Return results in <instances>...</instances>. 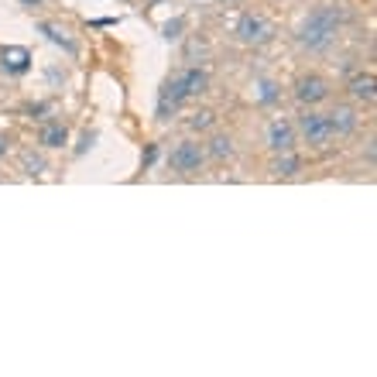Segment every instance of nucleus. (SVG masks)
<instances>
[{
	"instance_id": "f257e3e1",
	"label": "nucleus",
	"mask_w": 377,
	"mask_h": 377,
	"mask_svg": "<svg viewBox=\"0 0 377 377\" xmlns=\"http://www.w3.org/2000/svg\"><path fill=\"white\" fill-rule=\"evenodd\" d=\"M336 27H340V11H336V7H319V11H312L309 21L302 25L298 41H302L309 52H323V49L333 45Z\"/></svg>"
},
{
	"instance_id": "f03ea898",
	"label": "nucleus",
	"mask_w": 377,
	"mask_h": 377,
	"mask_svg": "<svg viewBox=\"0 0 377 377\" xmlns=\"http://www.w3.org/2000/svg\"><path fill=\"white\" fill-rule=\"evenodd\" d=\"M298 131H302V137H305L309 144L323 148L326 141L333 137V124H329V113H316V110L302 113V117H298Z\"/></svg>"
},
{
	"instance_id": "7ed1b4c3",
	"label": "nucleus",
	"mask_w": 377,
	"mask_h": 377,
	"mask_svg": "<svg viewBox=\"0 0 377 377\" xmlns=\"http://www.w3.org/2000/svg\"><path fill=\"white\" fill-rule=\"evenodd\" d=\"M203 148L199 144H192V141H186V144H179L175 151H172V158H168V165H172V172H179V175H192V172H199L203 168Z\"/></svg>"
},
{
	"instance_id": "20e7f679",
	"label": "nucleus",
	"mask_w": 377,
	"mask_h": 377,
	"mask_svg": "<svg viewBox=\"0 0 377 377\" xmlns=\"http://www.w3.org/2000/svg\"><path fill=\"white\" fill-rule=\"evenodd\" d=\"M237 38H241L243 45H257V41H268L271 38V27L261 14H243L241 21H237Z\"/></svg>"
},
{
	"instance_id": "39448f33",
	"label": "nucleus",
	"mask_w": 377,
	"mask_h": 377,
	"mask_svg": "<svg viewBox=\"0 0 377 377\" xmlns=\"http://www.w3.org/2000/svg\"><path fill=\"white\" fill-rule=\"evenodd\" d=\"M326 96H329V86H326L323 76H302L295 82V100L298 103H323Z\"/></svg>"
},
{
	"instance_id": "423d86ee",
	"label": "nucleus",
	"mask_w": 377,
	"mask_h": 377,
	"mask_svg": "<svg viewBox=\"0 0 377 377\" xmlns=\"http://www.w3.org/2000/svg\"><path fill=\"white\" fill-rule=\"evenodd\" d=\"M268 148L271 151H292L295 148V127L292 124H285V120H274L268 127Z\"/></svg>"
},
{
	"instance_id": "0eeeda50",
	"label": "nucleus",
	"mask_w": 377,
	"mask_h": 377,
	"mask_svg": "<svg viewBox=\"0 0 377 377\" xmlns=\"http://www.w3.org/2000/svg\"><path fill=\"white\" fill-rule=\"evenodd\" d=\"M0 65H4L7 72L21 76V72H27V65H31V52L21 49V45H7V49L0 52Z\"/></svg>"
},
{
	"instance_id": "6e6552de",
	"label": "nucleus",
	"mask_w": 377,
	"mask_h": 377,
	"mask_svg": "<svg viewBox=\"0 0 377 377\" xmlns=\"http://www.w3.org/2000/svg\"><path fill=\"white\" fill-rule=\"evenodd\" d=\"M329 124H333V134H353L357 131V113L350 107H336L329 113Z\"/></svg>"
},
{
	"instance_id": "1a4fd4ad",
	"label": "nucleus",
	"mask_w": 377,
	"mask_h": 377,
	"mask_svg": "<svg viewBox=\"0 0 377 377\" xmlns=\"http://www.w3.org/2000/svg\"><path fill=\"white\" fill-rule=\"evenodd\" d=\"M179 79L186 86V96H199V93H206V86H210V76H206L203 69H188Z\"/></svg>"
},
{
	"instance_id": "9d476101",
	"label": "nucleus",
	"mask_w": 377,
	"mask_h": 377,
	"mask_svg": "<svg viewBox=\"0 0 377 377\" xmlns=\"http://www.w3.org/2000/svg\"><path fill=\"white\" fill-rule=\"evenodd\" d=\"M350 93L357 100H364V103H371L374 100V76L367 72V76H353L350 79Z\"/></svg>"
},
{
	"instance_id": "9b49d317",
	"label": "nucleus",
	"mask_w": 377,
	"mask_h": 377,
	"mask_svg": "<svg viewBox=\"0 0 377 377\" xmlns=\"http://www.w3.org/2000/svg\"><path fill=\"white\" fill-rule=\"evenodd\" d=\"M298 168H302V162H298L292 151H281V158L271 165V172H274V175H281V179H292V175H298Z\"/></svg>"
},
{
	"instance_id": "f8f14e48",
	"label": "nucleus",
	"mask_w": 377,
	"mask_h": 377,
	"mask_svg": "<svg viewBox=\"0 0 377 377\" xmlns=\"http://www.w3.org/2000/svg\"><path fill=\"white\" fill-rule=\"evenodd\" d=\"M65 141H69V131H65L62 124H52V127L41 131V144H45V148H62Z\"/></svg>"
},
{
	"instance_id": "ddd939ff",
	"label": "nucleus",
	"mask_w": 377,
	"mask_h": 377,
	"mask_svg": "<svg viewBox=\"0 0 377 377\" xmlns=\"http://www.w3.org/2000/svg\"><path fill=\"white\" fill-rule=\"evenodd\" d=\"M210 155H213L216 162H223V158H230L234 155V141L226 134H216L213 141H210Z\"/></svg>"
},
{
	"instance_id": "4468645a",
	"label": "nucleus",
	"mask_w": 377,
	"mask_h": 377,
	"mask_svg": "<svg viewBox=\"0 0 377 377\" xmlns=\"http://www.w3.org/2000/svg\"><path fill=\"white\" fill-rule=\"evenodd\" d=\"M210 124H213V113H210V110H199V113H192V120H188L192 131H206Z\"/></svg>"
},
{
	"instance_id": "2eb2a0df",
	"label": "nucleus",
	"mask_w": 377,
	"mask_h": 377,
	"mask_svg": "<svg viewBox=\"0 0 377 377\" xmlns=\"http://www.w3.org/2000/svg\"><path fill=\"white\" fill-rule=\"evenodd\" d=\"M182 27H186V21H182V18H175V21H168L162 31H165V38H168V41H175V38H182V34H179Z\"/></svg>"
},
{
	"instance_id": "dca6fc26",
	"label": "nucleus",
	"mask_w": 377,
	"mask_h": 377,
	"mask_svg": "<svg viewBox=\"0 0 377 377\" xmlns=\"http://www.w3.org/2000/svg\"><path fill=\"white\" fill-rule=\"evenodd\" d=\"M278 100V86L274 82H261V103H274Z\"/></svg>"
},
{
	"instance_id": "f3484780",
	"label": "nucleus",
	"mask_w": 377,
	"mask_h": 377,
	"mask_svg": "<svg viewBox=\"0 0 377 377\" xmlns=\"http://www.w3.org/2000/svg\"><path fill=\"white\" fill-rule=\"evenodd\" d=\"M41 31H45V34H49V38H52L55 45H65V49H72V45H69V41H65V38H62V34H58V27H52V25H41Z\"/></svg>"
},
{
	"instance_id": "a211bd4d",
	"label": "nucleus",
	"mask_w": 377,
	"mask_h": 377,
	"mask_svg": "<svg viewBox=\"0 0 377 377\" xmlns=\"http://www.w3.org/2000/svg\"><path fill=\"white\" fill-rule=\"evenodd\" d=\"M27 168H31V175H34V172L45 168V162H41V158H27Z\"/></svg>"
},
{
	"instance_id": "6ab92c4d",
	"label": "nucleus",
	"mask_w": 377,
	"mask_h": 377,
	"mask_svg": "<svg viewBox=\"0 0 377 377\" xmlns=\"http://www.w3.org/2000/svg\"><path fill=\"white\" fill-rule=\"evenodd\" d=\"M155 155H158V148H155V144H151V148H148V151H144V168H148V165L155 162Z\"/></svg>"
},
{
	"instance_id": "aec40b11",
	"label": "nucleus",
	"mask_w": 377,
	"mask_h": 377,
	"mask_svg": "<svg viewBox=\"0 0 377 377\" xmlns=\"http://www.w3.org/2000/svg\"><path fill=\"white\" fill-rule=\"evenodd\" d=\"M4 155H7V137L0 134V158H4Z\"/></svg>"
},
{
	"instance_id": "412c9836",
	"label": "nucleus",
	"mask_w": 377,
	"mask_h": 377,
	"mask_svg": "<svg viewBox=\"0 0 377 377\" xmlns=\"http://www.w3.org/2000/svg\"><path fill=\"white\" fill-rule=\"evenodd\" d=\"M21 4H25V7H38L41 0H21Z\"/></svg>"
}]
</instances>
